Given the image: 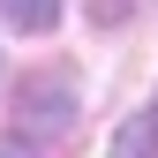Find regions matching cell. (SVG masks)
Masks as SVG:
<instances>
[{"label":"cell","mask_w":158,"mask_h":158,"mask_svg":"<svg viewBox=\"0 0 158 158\" xmlns=\"http://www.w3.org/2000/svg\"><path fill=\"white\" fill-rule=\"evenodd\" d=\"M75 106H83L75 68H38V75H23V90H15V128L38 135V143H60L75 128Z\"/></svg>","instance_id":"1"},{"label":"cell","mask_w":158,"mask_h":158,"mask_svg":"<svg viewBox=\"0 0 158 158\" xmlns=\"http://www.w3.org/2000/svg\"><path fill=\"white\" fill-rule=\"evenodd\" d=\"M113 158H158V121L151 113H135V121L113 128Z\"/></svg>","instance_id":"2"},{"label":"cell","mask_w":158,"mask_h":158,"mask_svg":"<svg viewBox=\"0 0 158 158\" xmlns=\"http://www.w3.org/2000/svg\"><path fill=\"white\" fill-rule=\"evenodd\" d=\"M0 15H8L15 30H30V38H45L53 23H60V0H0Z\"/></svg>","instance_id":"3"},{"label":"cell","mask_w":158,"mask_h":158,"mask_svg":"<svg viewBox=\"0 0 158 158\" xmlns=\"http://www.w3.org/2000/svg\"><path fill=\"white\" fill-rule=\"evenodd\" d=\"M83 8H90V23H98V30H113V23H128L135 0H83Z\"/></svg>","instance_id":"4"},{"label":"cell","mask_w":158,"mask_h":158,"mask_svg":"<svg viewBox=\"0 0 158 158\" xmlns=\"http://www.w3.org/2000/svg\"><path fill=\"white\" fill-rule=\"evenodd\" d=\"M0 158H38V135H0Z\"/></svg>","instance_id":"5"},{"label":"cell","mask_w":158,"mask_h":158,"mask_svg":"<svg viewBox=\"0 0 158 158\" xmlns=\"http://www.w3.org/2000/svg\"><path fill=\"white\" fill-rule=\"evenodd\" d=\"M151 121H158V106H151Z\"/></svg>","instance_id":"6"}]
</instances>
